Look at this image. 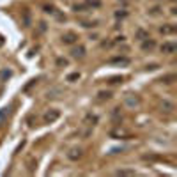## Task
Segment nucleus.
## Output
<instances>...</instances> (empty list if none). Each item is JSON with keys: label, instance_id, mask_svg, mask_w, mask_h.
I'll list each match as a JSON object with an SVG mask.
<instances>
[{"label": "nucleus", "instance_id": "20", "mask_svg": "<svg viewBox=\"0 0 177 177\" xmlns=\"http://www.w3.org/2000/svg\"><path fill=\"white\" fill-rule=\"evenodd\" d=\"M151 12H152V14H158V12H159V7H152V9H151Z\"/></svg>", "mask_w": 177, "mask_h": 177}, {"label": "nucleus", "instance_id": "16", "mask_svg": "<svg viewBox=\"0 0 177 177\" xmlns=\"http://www.w3.org/2000/svg\"><path fill=\"white\" fill-rule=\"evenodd\" d=\"M80 78V73H71L67 76V82H74V80H78Z\"/></svg>", "mask_w": 177, "mask_h": 177}, {"label": "nucleus", "instance_id": "18", "mask_svg": "<svg viewBox=\"0 0 177 177\" xmlns=\"http://www.w3.org/2000/svg\"><path fill=\"white\" fill-rule=\"evenodd\" d=\"M57 64L59 66H67V60L66 59H57Z\"/></svg>", "mask_w": 177, "mask_h": 177}, {"label": "nucleus", "instance_id": "7", "mask_svg": "<svg viewBox=\"0 0 177 177\" xmlns=\"http://www.w3.org/2000/svg\"><path fill=\"white\" fill-rule=\"evenodd\" d=\"M159 32L165 34V36H172V34H175V25H172V23L163 25V27H159Z\"/></svg>", "mask_w": 177, "mask_h": 177}, {"label": "nucleus", "instance_id": "3", "mask_svg": "<svg viewBox=\"0 0 177 177\" xmlns=\"http://www.w3.org/2000/svg\"><path fill=\"white\" fill-rule=\"evenodd\" d=\"M60 39H62L64 44H74V43L78 41V36H76L74 32H64Z\"/></svg>", "mask_w": 177, "mask_h": 177}, {"label": "nucleus", "instance_id": "17", "mask_svg": "<svg viewBox=\"0 0 177 177\" xmlns=\"http://www.w3.org/2000/svg\"><path fill=\"white\" fill-rule=\"evenodd\" d=\"M23 23H25V27H30V14H29V12H25V16H23Z\"/></svg>", "mask_w": 177, "mask_h": 177}, {"label": "nucleus", "instance_id": "4", "mask_svg": "<svg viewBox=\"0 0 177 177\" xmlns=\"http://www.w3.org/2000/svg\"><path fill=\"white\" fill-rule=\"evenodd\" d=\"M108 64H112V66H128L129 59L128 57H114V59L108 60Z\"/></svg>", "mask_w": 177, "mask_h": 177}, {"label": "nucleus", "instance_id": "14", "mask_svg": "<svg viewBox=\"0 0 177 177\" xmlns=\"http://www.w3.org/2000/svg\"><path fill=\"white\" fill-rule=\"evenodd\" d=\"M172 80H175V74H168L165 78H161V82H165V83H174Z\"/></svg>", "mask_w": 177, "mask_h": 177}, {"label": "nucleus", "instance_id": "6", "mask_svg": "<svg viewBox=\"0 0 177 177\" xmlns=\"http://www.w3.org/2000/svg\"><path fill=\"white\" fill-rule=\"evenodd\" d=\"M59 115H60V112H59V110L46 112V114H44V122H53V121H57V119H59Z\"/></svg>", "mask_w": 177, "mask_h": 177}, {"label": "nucleus", "instance_id": "1", "mask_svg": "<svg viewBox=\"0 0 177 177\" xmlns=\"http://www.w3.org/2000/svg\"><path fill=\"white\" fill-rule=\"evenodd\" d=\"M159 50H161V53H165V55H172V53H175L177 44L174 41H167L159 46Z\"/></svg>", "mask_w": 177, "mask_h": 177}, {"label": "nucleus", "instance_id": "11", "mask_svg": "<svg viewBox=\"0 0 177 177\" xmlns=\"http://www.w3.org/2000/svg\"><path fill=\"white\" fill-rule=\"evenodd\" d=\"M136 37H138L140 41H144V39L149 37V32H145L144 29H138V30H136Z\"/></svg>", "mask_w": 177, "mask_h": 177}, {"label": "nucleus", "instance_id": "13", "mask_svg": "<svg viewBox=\"0 0 177 177\" xmlns=\"http://www.w3.org/2000/svg\"><path fill=\"white\" fill-rule=\"evenodd\" d=\"M43 11H44V12H48V14H55V7H53V5H48V4H46V5H43Z\"/></svg>", "mask_w": 177, "mask_h": 177}, {"label": "nucleus", "instance_id": "5", "mask_svg": "<svg viewBox=\"0 0 177 177\" xmlns=\"http://www.w3.org/2000/svg\"><path fill=\"white\" fill-rule=\"evenodd\" d=\"M154 48H156L154 39H151V37L144 39V43H142V50H144V52H151V50H154Z\"/></svg>", "mask_w": 177, "mask_h": 177}, {"label": "nucleus", "instance_id": "10", "mask_svg": "<svg viewBox=\"0 0 177 177\" xmlns=\"http://www.w3.org/2000/svg\"><path fill=\"white\" fill-rule=\"evenodd\" d=\"M115 175H135V170L133 168H121V170H117L115 172Z\"/></svg>", "mask_w": 177, "mask_h": 177}, {"label": "nucleus", "instance_id": "2", "mask_svg": "<svg viewBox=\"0 0 177 177\" xmlns=\"http://www.w3.org/2000/svg\"><path fill=\"white\" fill-rule=\"evenodd\" d=\"M82 156H83V149H80V147H73L67 152V159H71V161H78Z\"/></svg>", "mask_w": 177, "mask_h": 177}, {"label": "nucleus", "instance_id": "15", "mask_svg": "<svg viewBox=\"0 0 177 177\" xmlns=\"http://www.w3.org/2000/svg\"><path fill=\"white\" fill-rule=\"evenodd\" d=\"M96 23H97V21H82V27L90 29V27H96Z\"/></svg>", "mask_w": 177, "mask_h": 177}, {"label": "nucleus", "instance_id": "12", "mask_svg": "<svg viewBox=\"0 0 177 177\" xmlns=\"http://www.w3.org/2000/svg\"><path fill=\"white\" fill-rule=\"evenodd\" d=\"M97 96H99V97H97V101H104V99H110L112 92H99Z\"/></svg>", "mask_w": 177, "mask_h": 177}, {"label": "nucleus", "instance_id": "9", "mask_svg": "<svg viewBox=\"0 0 177 177\" xmlns=\"http://www.w3.org/2000/svg\"><path fill=\"white\" fill-rule=\"evenodd\" d=\"M71 55H73L74 59H83V57H85V48H83V46L73 48V50H71Z\"/></svg>", "mask_w": 177, "mask_h": 177}, {"label": "nucleus", "instance_id": "19", "mask_svg": "<svg viewBox=\"0 0 177 177\" xmlns=\"http://www.w3.org/2000/svg\"><path fill=\"white\" fill-rule=\"evenodd\" d=\"M2 76H4V78H9L11 73H9V71H2Z\"/></svg>", "mask_w": 177, "mask_h": 177}, {"label": "nucleus", "instance_id": "8", "mask_svg": "<svg viewBox=\"0 0 177 177\" xmlns=\"http://www.w3.org/2000/svg\"><path fill=\"white\" fill-rule=\"evenodd\" d=\"M73 11H74V12H87V11H92V9L89 7V4H87V2H83V4H74Z\"/></svg>", "mask_w": 177, "mask_h": 177}]
</instances>
